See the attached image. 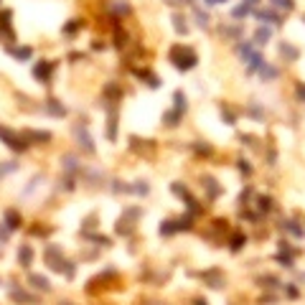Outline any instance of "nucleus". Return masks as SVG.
Masks as SVG:
<instances>
[{
    "mask_svg": "<svg viewBox=\"0 0 305 305\" xmlns=\"http://www.w3.org/2000/svg\"><path fill=\"white\" fill-rule=\"evenodd\" d=\"M171 61L176 64V69L188 72V69H194V66L198 64V56H196L194 49H188V46H173L171 49Z\"/></svg>",
    "mask_w": 305,
    "mask_h": 305,
    "instance_id": "nucleus-1",
    "label": "nucleus"
},
{
    "mask_svg": "<svg viewBox=\"0 0 305 305\" xmlns=\"http://www.w3.org/2000/svg\"><path fill=\"white\" fill-rule=\"evenodd\" d=\"M0 135H3V138L8 140V143H5L8 148H13V150H26V148H28V143H26L23 138H18L16 132H10L8 127H0Z\"/></svg>",
    "mask_w": 305,
    "mask_h": 305,
    "instance_id": "nucleus-2",
    "label": "nucleus"
},
{
    "mask_svg": "<svg viewBox=\"0 0 305 305\" xmlns=\"http://www.w3.org/2000/svg\"><path fill=\"white\" fill-rule=\"evenodd\" d=\"M257 18L262 20V23H272V26H280L282 23V16L280 13H275V10H257Z\"/></svg>",
    "mask_w": 305,
    "mask_h": 305,
    "instance_id": "nucleus-3",
    "label": "nucleus"
},
{
    "mask_svg": "<svg viewBox=\"0 0 305 305\" xmlns=\"http://www.w3.org/2000/svg\"><path fill=\"white\" fill-rule=\"evenodd\" d=\"M280 54L285 56L287 61H298V56H300V51H298L295 46H290L287 41H285V43H282V46H280Z\"/></svg>",
    "mask_w": 305,
    "mask_h": 305,
    "instance_id": "nucleus-4",
    "label": "nucleus"
},
{
    "mask_svg": "<svg viewBox=\"0 0 305 305\" xmlns=\"http://www.w3.org/2000/svg\"><path fill=\"white\" fill-rule=\"evenodd\" d=\"M51 69H54V66L43 61V64H38L36 69H33V74H36V79H43V82H49V76H51Z\"/></svg>",
    "mask_w": 305,
    "mask_h": 305,
    "instance_id": "nucleus-5",
    "label": "nucleus"
},
{
    "mask_svg": "<svg viewBox=\"0 0 305 305\" xmlns=\"http://www.w3.org/2000/svg\"><path fill=\"white\" fill-rule=\"evenodd\" d=\"M31 282H33V287H36V290H43V292H49V290H51L49 280H46V277H41V275H31Z\"/></svg>",
    "mask_w": 305,
    "mask_h": 305,
    "instance_id": "nucleus-6",
    "label": "nucleus"
},
{
    "mask_svg": "<svg viewBox=\"0 0 305 305\" xmlns=\"http://www.w3.org/2000/svg\"><path fill=\"white\" fill-rule=\"evenodd\" d=\"M269 38H272V31H269V28H259V31L254 33V43H257V46H262V43H267Z\"/></svg>",
    "mask_w": 305,
    "mask_h": 305,
    "instance_id": "nucleus-7",
    "label": "nucleus"
},
{
    "mask_svg": "<svg viewBox=\"0 0 305 305\" xmlns=\"http://www.w3.org/2000/svg\"><path fill=\"white\" fill-rule=\"evenodd\" d=\"M252 13V5H247V3H242V5H236L234 10H232V16L236 18V20H242V18H247Z\"/></svg>",
    "mask_w": 305,
    "mask_h": 305,
    "instance_id": "nucleus-8",
    "label": "nucleus"
},
{
    "mask_svg": "<svg viewBox=\"0 0 305 305\" xmlns=\"http://www.w3.org/2000/svg\"><path fill=\"white\" fill-rule=\"evenodd\" d=\"M49 112H51V115H56V117H61V115H66V107L64 105H59V102H56V99H49Z\"/></svg>",
    "mask_w": 305,
    "mask_h": 305,
    "instance_id": "nucleus-9",
    "label": "nucleus"
},
{
    "mask_svg": "<svg viewBox=\"0 0 305 305\" xmlns=\"http://www.w3.org/2000/svg\"><path fill=\"white\" fill-rule=\"evenodd\" d=\"M31 257H33L31 247H28V244H23V247L18 250V259H23V267H28V265H31Z\"/></svg>",
    "mask_w": 305,
    "mask_h": 305,
    "instance_id": "nucleus-10",
    "label": "nucleus"
},
{
    "mask_svg": "<svg viewBox=\"0 0 305 305\" xmlns=\"http://www.w3.org/2000/svg\"><path fill=\"white\" fill-rule=\"evenodd\" d=\"M79 145H84V150H87V153H94V145H92V138H89V135H87V132H84V135H82V132H79Z\"/></svg>",
    "mask_w": 305,
    "mask_h": 305,
    "instance_id": "nucleus-11",
    "label": "nucleus"
},
{
    "mask_svg": "<svg viewBox=\"0 0 305 305\" xmlns=\"http://www.w3.org/2000/svg\"><path fill=\"white\" fill-rule=\"evenodd\" d=\"M259 74H262V79H267V82H269V79H277V69H275V66H262V69H259Z\"/></svg>",
    "mask_w": 305,
    "mask_h": 305,
    "instance_id": "nucleus-12",
    "label": "nucleus"
},
{
    "mask_svg": "<svg viewBox=\"0 0 305 305\" xmlns=\"http://www.w3.org/2000/svg\"><path fill=\"white\" fill-rule=\"evenodd\" d=\"M272 5H275V8H282V10H287V13H290V10L295 8V0H272Z\"/></svg>",
    "mask_w": 305,
    "mask_h": 305,
    "instance_id": "nucleus-13",
    "label": "nucleus"
},
{
    "mask_svg": "<svg viewBox=\"0 0 305 305\" xmlns=\"http://www.w3.org/2000/svg\"><path fill=\"white\" fill-rule=\"evenodd\" d=\"M173 99H176V109H178V112H186V97L180 94V92H176Z\"/></svg>",
    "mask_w": 305,
    "mask_h": 305,
    "instance_id": "nucleus-14",
    "label": "nucleus"
},
{
    "mask_svg": "<svg viewBox=\"0 0 305 305\" xmlns=\"http://www.w3.org/2000/svg\"><path fill=\"white\" fill-rule=\"evenodd\" d=\"M173 20H176V31L178 33H186L188 28H186V18L183 16H173Z\"/></svg>",
    "mask_w": 305,
    "mask_h": 305,
    "instance_id": "nucleus-15",
    "label": "nucleus"
},
{
    "mask_svg": "<svg viewBox=\"0 0 305 305\" xmlns=\"http://www.w3.org/2000/svg\"><path fill=\"white\" fill-rule=\"evenodd\" d=\"M244 242H247V239H244L242 234H234V236H232V250H234V252H236V250H242V244H244Z\"/></svg>",
    "mask_w": 305,
    "mask_h": 305,
    "instance_id": "nucleus-16",
    "label": "nucleus"
},
{
    "mask_svg": "<svg viewBox=\"0 0 305 305\" xmlns=\"http://www.w3.org/2000/svg\"><path fill=\"white\" fill-rule=\"evenodd\" d=\"M18 224H20L18 216H16L13 211H8V227H10V229H18Z\"/></svg>",
    "mask_w": 305,
    "mask_h": 305,
    "instance_id": "nucleus-17",
    "label": "nucleus"
},
{
    "mask_svg": "<svg viewBox=\"0 0 305 305\" xmlns=\"http://www.w3.org/2000/svg\"><path fill=\"white\" fill-rule=\"evenodd\" d=\"M196 18H198V26H209V16L201 13V8H196Z\"/></svg>",
    "mask_w": 305,
    "mask_h": 305,
    "instance_id": "nucleus-18",
    "label": "nucleus"
},
{
    "mask_svg": "<svg viewBox=\"0 0 305 305\" xmlns=\"http://www.w3.org/2000/svg\"><path fill=\"white\" fill-rule=\"evenodd\" d=\"M259 209L269 211V209H272V201H269V198H259Z\"/></svg>",
    "mask_w": 305,
    "mask_h": 305,
    "instance_id": "nucleus-19",
    "label": "nucleus"
},
{
    "mask_svg": "<svg viewBox=\"0 0 305 305\" xmlns=\"http://www.w3.org/2000/svg\"><path fill=\"white\" fill-rule=\"evenodd\" d=\"M298 99H300V102H305V87H303V84L298 87Z\"/></svg>",
    "mask_w": 305,
    "mask_h": 305,
    "instance_id": "nucleus-20",
    "label": "nucleus"
},
{
    "mask_svg": "<svg viewBox=\"0 0 305 305\" xmlns=\"http://www.w3.org/2000/svg\"><path fill=\"white\" fill-rule=\"evenodd\" d=\"M209 5H219V3H227V0H206Z\"/></svg>",
    "mask_w": 305,
    "mask_h": 305,
    "instance_id": "nucleus-21",
    "label": "nucleus"
},
{
    "mask_svg": "<svg viewBox=\"0 0 305 305\" xmlns=\"http://www.w3.org/2000/svg\"><path fill=\"white\" fill-rule=\"evenodd\" d=\"M244 3H247V5H257V3H259V0H244Z\"/></svg>",
    "mask_w": 305,
    "mask_h": 305,
    "instance_id": "nucleus-22",
    "label": "nucleus"
},
{
    "mask_svg": "<svg viewBox=\"0 0 305 305\" xmlns=\"http://www.w3.org/2000/svg\"><path fill=\"white\" fill-rule=\"evenodd\" d=\"M59 305H72V303H59Z\"/></svg>",
    "mask_w": 305,
    "mask_h": 305,
    "instance_id": "nucleus-23",
    "label": "nucleus"
},
{
    "mask_svg": "<svg viewBox=\"0 0 305 305\" xmlns=\"http://www.w3.org/2000/svg\"><path fill=\"white\" fill-rule=\"evenodd\" d=\"M303 23H305V16H303Z\"/></svg>",
    "mask_w": 305,
    "mask_h": 305,
    "instance_id": "nucleus-24",
    "label": "nucleus"
}]
</instances>
